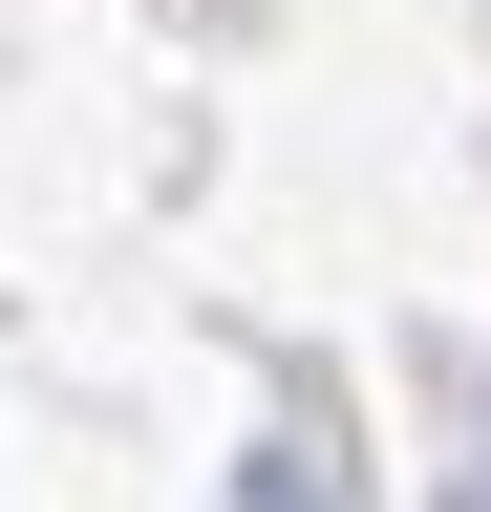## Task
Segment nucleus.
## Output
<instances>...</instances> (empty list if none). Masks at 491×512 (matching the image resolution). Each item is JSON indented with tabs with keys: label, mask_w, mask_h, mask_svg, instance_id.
Here are the masks:
<instances>
[{
	"label": "nucleus",
	"mask_w": 491,
	"mask_h": 512,
	"mask_svg": "<svg viewBox=\"0 0 491 512\" xmlns=\"http://www.w3.org/2000/svg\"><path fill=\"white\" fill-rule=\"evenodd\" d=\"M214 512H342V470H321V448L278 427V448H235V491H214Z\"/></svg>",
	"instance_id": "obj_1"
},
{
	"label": "nucleus",
	"mask_w": 491,
	"mask_h": 512,
	"mask_svg": "<svg viewBox=\"0 0 491 512\" xmlns=\"http://www.w3.org/2000/svg\"><path fill=\"white\" fill-rule=\"evenodd\" d=\"M449 512H491V470H470V491H449Z\"/></svg>",
	"instance_id": "obj_2"
}]
</instances>
